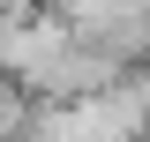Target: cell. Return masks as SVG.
Wrapping results in <instances>:
<instances>
[{
	"label": "cell",
	"instance_id": "cell-1",
	"mask_svg": "<svg viewBox=\"0 0 150 142\" xmlns=\"http://www.w3.org/2000/svg\"><path fill=\"white\" fill-rule=\"evenodd\" d=\"M38 105H45V97H38L30 82H15V75H0V142H23V135H30Z\"/></svg>",
	"mask_w": 150,
	"mask_h": 142
}]
</instances>
